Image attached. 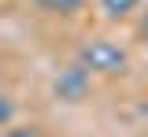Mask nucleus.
Segmentation results:
<instances>
[{
  "label": "nucleus",
  "mask_w": 148,
  "mask_h": 137,
  "mask_svg": "<svg viewBox=\"0 0 148 137\" xmlns=\"http://www.w3.org/2000/svg\"><path fill=\"white\" fill-rule=\"evenodd\" d=\"M8 137H37V126H22V130H15V134H8Z\"/></svg>",
  "instance_id": "obj_6"
},
{
  "label": "nucleus",
  "mask_w": 148,
  "mask_h": 137,
  "mask_svg": "<svg viewBox=\"0 0 148 137\" xmlns=\"http://www.w3.org/2000/svg\"><path fill=\"white\" fill-rule=\"evenodd\" d=\"M85 74H122L126 71V48L119 41H108V37H89L78 45V59H74Z\"/></svg>",
  "instance_id": "obj_1"
},
{
  "label": "nucleus",
  "mask_w": 148,
  "mask_h": 137,
  "mask_svg": "<svg viewBox=\"0 0 148 137\" xmlns=\"http://www.w3.org/2000/svg\"><path fill=\"white\" fill-rule=\"evenodd\" d=\"M89 89H92V82H89V74L78 63H71L67 71H59L56 82H52V93L59 100H67V104H82V100L89 97Z\"/></svg>",
  "instance_id": "obj_2"
},
{
  "label": "nucleus",
  "mask_w": 148,
  "mask_h": 137,
  "mask_svg": "<svg viewBox=\"0 0 148 137\" xmlns=\"http://www.w3.org/2000/svg\"><path fill=\"white\" fill-rule=\"evenodd\" d=\"M0 78H4V71H0Z\"/></svg>",
  "instance_id": "obj_8"
},
{
  "label": "nucleus",
  "mask_w": 148,
  "mask_h": 137,
  "mask_svg": "<svg viewBox=\"0 0 148 137\" xmlns=\"http://www.w3.org/2000/svg\"><path fill=\"white\" fill-rule=\"evenodd\" d=\"M141 34H145V37H148V11H145V15H141Z\"/></svg>",
  "instance_id": "obj_7"
},
{
  "label": "nucleus",
  "mask_w": 148,
  "mask_h": 137,
  "mask_svg": "<svg viewBox=\"0 0 148 137\" xmlns=\"http://www.w3.org/2000/svg\"><path fill=\"white\" fill-rule=\"evenodd\" d=\"M15 115H18V104L8 93H0V130H8L11 122H15Z\"/></svg>",
  "instance_id": "obj_5"
},
{
  "label": "nucleus",
  "mask_w": 148,
  "mask_h": 137,
  "mask_svg": "<svg viewBox=\"0 0 148 137\" xmlns=\"http://www.w3.org/2000/svg\"><path fill=\"white\" fill-rule=\"evenodd\" d=\"M34 4L48 15H78L85 8V0H34Z\"/></svg>",
  "instance_id": "obj_3"
},
{
  "label": "nucleus",
  "mask_w": 148,
  "mask_h": 137,
  "mask_svg": "<svg viewBox=\"0 0 148 137\" xmlns=\"http://www.w3.org/2000/svg\"><path fill=\"white\" fill-rule=\"evenodd\" d=\"M137 4L141 0H100V11L108 15V19H126L137 11Z\"/></svg>",
  "instance_id": "obj_4"
}]
</instances>
